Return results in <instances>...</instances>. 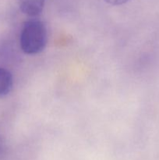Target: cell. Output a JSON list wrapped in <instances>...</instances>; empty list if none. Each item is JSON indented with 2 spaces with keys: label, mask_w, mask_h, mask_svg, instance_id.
<instances>
[{
  "label": "cell",
  "mask_w": 159,
  "mask_h": 160,
  "mask_svg": "<svg viewBox=\"0 0 159 160\" xmlns=\"http://www.w3.org/2000/svg\"><path fill=\"white\" fill-rule=\"evenodd\" d=\"M20 47L28 55L41 52L48 42V31L45 23L37 19L25 22L20 33Z\"/></svg>",
  "instance_id": "obj_1"
},
{
  "label": "cell",
  "mask_w": 159,
  "mask_h": 160,
  "mask_svg": "<svg viewBox=\"0 0 159 160\" xmlns=\"http://www.w3.org/2000/svg\"><path fill=\"white\" fill-rule=\"evenodd\" d=\"M45 0H18V6L23 13L31 17L40 15L45 7Z\"/></svg>",
  "instance_id": "obj_2"
},
{
  "label": "cell",
  "mask_w": 159,
  "mask_h": 160,
  "mask_svg": "<svg viewBox=\"0 0 159 160\" xmlns=\"http://www.w3.org/2000/svg\"><path fill=\"white\" fill-rule=\"evenodd\" d=\"M13 85V79L10 72L0 67V97L5 96L11 92Z\"/></svg>",
  "instance_id": "obj_3"
},
{
  "label": "cell",
  "mask_w": 159,
  "mask_h": 160,
  "mask_svg": "<svg viewBox=\"0 0 159 160\" xmlns=\"http://www.w3.org/2000/svg\"><path fill=\"white\" fill-rule=\"evenodd\" d=\"M104 1H105L108 4L112 5V6H120V5L128 2L130 0H104Z\"/></svg>",
  "instance_id": "obj_4"
},
{
  "label": "cell",
  "mask_w": 159,
  "mask_h": 160,
  "mask_svg": "<svg viewBox=\"0 0 159 160\" xmlns=\"http://www.w3.org/2000/svg\"><path fill=\"white\" fill-rule=\"evenodd\" d=\"M3 152H4V145H3V143L2 142V141L0 140V157L3 154Z\"/></svg>",
  "instance_id": "obj_5"
}]
</instances>
